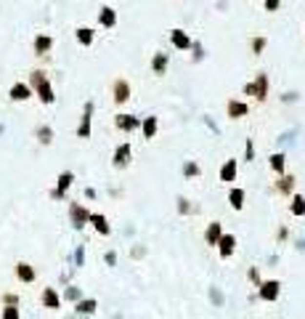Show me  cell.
I'll return each instance as SVG.
<instances>
[{
  "label": "cell",
  "instance_id": "obj_1",
  "mask_svg": "<svg viewBox=\"0 0 305 319\" xmlns=\"http://www.w3.org/2000/svg\"><path fill=\"white\" fill-rule=\"evenodd\" d=\"M29 88L38 93V99L42 101V104H53V101H56L53 85H51V80H48V75L42 69H35L32 75H29Z\"/></svg>",
  "mask_w": 305,
  "mask_h": 319
},
{
  "label": "cell",
  "instance_id": "obj_2",
  "mask_svg": "<svg viewBox=\"0 0 305 319\" xmlns=\"http://www.w3.org/2000/svg\"><path fill=\"white\" fill-rule=\"evenodd\" d=\"M244 93L255 96V101L263 104L265 96H268V75H265V72H260V75L255 77V83H247V85H244Z\"/></svg>",
  "mask_w": 305,
  "mask_h": 319
},
{
  "label": "cell",
  "instance_id": "obj_3",
  "mask_svg": "<svg viewBox=\"0 0 305 319\" xmlns=\"http://www.w3.org/2000/svg\"><path fill=\"white\" fill-rule=\"evenodd\" d=\"M112 101L114 104H127L130 101V83L125 77H117L112 83Z\"/></svg>",
  "mask_w": 305,
  "mask_h": 319
},
{
  "label": "cell",
  "instance_id": "obj_4",
  "mask_svg": "<svg viewBox=\"0 0 305 319\" xmlns=\"http://www.w3.org/2000/svg\"><path fill=\"white\" fill-rule=\"evenodd\" d=\"M225 112H228L231 120H242L249 114V104L247 101H239V99H228L225 101Z\"/></svg>",
  "mask_w": 305,
  "mask_h": 319
},
{
  "label": "cell",
  "instance_id": "obj_5",
  "mask_svg": "<svg viewBox=\"0 0 305 319\" xmlns=\"http://www.w3.org/2000/svg\"><path fill=\"white\" fill-rule=\"evenodd\" d=\"M114 128L130 133V130L141 128V117H136V114H117V117H114Z\"/></svg>",
  "mask_w": 305,
  "mask_h": 319
},
{
  "label": "cell",
  "instance_id": "obj_6",
  "mask_svg": "<svg viewBox=\"0 0 305 319\" xmlns=\"http://www.w3.org/2000/svg\"><path fill=\"white\" fill-rule=\"evenodd\" d=\"M167 67H170V56L164 51H157L154 56H151V72H154L157 77H162L164 72H167Z\"/></svg>",
  "mask_w": 305,
  "mask_h": 319
},
{
  "label": "cell",
  "instance_id": "obj_7",
  "mask_svg": "<svg viewBox=\"0 0 305 319\" xmlns=\"http://www.w3.org/2000/svg\"><path fill=\"white\" fill-rule=\"evenodd\" d=\"M170 43H173L175 48H178V51H188L194 40L188 38V35L183 32V29H178V27H175V29H170Z\"/></svg>",
  "mask_w": 305,
  "mask_h": 319
},
{
  "label": "cell",
  "instance_id": "obj_8",
  "mask_svg": "<svg viewBox=\"0 0 305 319\" xmlns=\"http://www.w3.org/2000/svg\"><path fill=\"white\" fill-rule=\"evenodd\" d=\"M99 24H101L103 29L117 27V11H114L112 5H101V11H99Z\"/></svg>",
  "mask_w": 305,
  "mask_h": 319
},
{
  "label": "cell",
  "instance_id": "obj_9",
  "mask_svg": "<svg viewBox=\"0 0 305 319\" xmlns=\"http://www.w3.org/2000/svg\"><path fill=\"white\" fill-rule=\"evenodd\" d=\"M29 96H32L29 83H14V85H11V99L14 101H27Z\"/></svg>",
  "mask_w": 305,
  "mask_h": 319
},
{
  "label": "cell",
  "instance_id": "obj_10",
  "mask_svg": "<svg viewBox=\"0 0 305 319\" xmlns=\"http://www.w3.org/2000/svg\"><path fill=\"white\" fill-rule=\"evenodd\" d=\"M234 245H236V237H234V234H221V239H218V248H221V255H223V258L234 255Z\"/></svg>",
  "mask_w": 305,
  "mask_h": 319
},
{
  "label": "cell",
  "instance_id": "obj_11",
  "mask_svg": "<svg viewBox=\"0 0 305 319\" xmlns=\"http://www.w3.org/2000/svg\"><path fill=\"white\" fill-rule=\"evenodd\" d=\"M75 38H77V43L80 45H93V40H96V29H90V27H77L75 29Z\"/></svg>",
  "mask_w": 305,
  "mask_h": 319
},
{
  "label": "cell",
  "instance_id": "obj_12",
  "mask_svg": "<svg viewBox=\"0 0 305 319\" xmlns=\"http://www.w3.org/2000/svg\"><path fill=\"white\" fill-rule=\"evenodd\" d=\"M51 48H53V38H51V35H38V38H35V53H38V56H45Z\"/></svg>",
  "mask_w": 305,
  "mask_h": 319
},
{
  "label": "cell",
  "instance_id": "obj_13",
  "mask_svg": "<svg viewBox=\"0 0 305 319\" xmlns=\"http://www.w3.org/2000/svg\"><path fill=\"white\" fill-rule=\"evenodd\" d=\"M130 162V144H122V147L114 152V165L117 168H125Z\"/></svg>",
  "mask_w": 305,
  "mask_h": 319
},
{
  "label": "cell",
  "instance_id": "obj_14",
  "mask_svg": "<svg viewBox=\"0 0 305 319\" xmlns=\"http://www.w3.org/2000/svg\"><path fill=\"white\" fill-rule=\"evenodd\" d=\"M16 276H19L21 282H35V269L29 266V263H19V266H16Z\"/></svg>",
  "mask_w": 305,
  "mask_h": 319
},
{
  "label": "cell",
  "instance_id": "obj_15",
  "mask_svg": "<svg viewBox=\"0 0 305 319\" xmlns=\"http://www.w3.org/2000/svg\"><path fill=\"white\" fill-rule=\"evenodd\" d=\"M236 178V160H225V165L221 168V181H234Z\"/></svg>",
  "mask_w": 305,
  "mask_h": 319
},
{
  "label": "cell",
  "instance_id": "obj_16",
  "mask_svg": "<svg viewBox=\"0 0 305 319\" xmlns=\"http://www.w3.org/2000/svg\"><path fill=\"white\" fill-rule=\"evenodd\" d=\"M260 296L265 300H273L279 296V282H263V285H260Z\"/></svg>",
  "mask_w": 305,
  "mask_h": 319
},
{
  "label": "cell",
  "instance_id": "obj_17",
  "mask_svg": "<svg viewBox=\"0 0 305 319\" xmlns=\"http://www.w3.org/2000/svg\"><path fill=\"white\" fill-rule=\"evenodd\" d=\"M42 306H48V309H59V296L53 287H45L42 290Z\"/></svg>",
  "mask_w": 305,
  "mask_h": 319
},
{
  "label": "cell",
  "instance_id": "obj_18",
  "mask_svg": "<svg viewBox=\"0 0 305 319\" xmlns=\"http://www.w3.org/2000/svg\"><path fill=\"white\" fill-rule=\"evenodd\" d=\"M141 130H143L146 138H154V133H157V117H154V114L146 117V120H141Z\"/></svg>",
  "mask_w": 305,
  "mask_h": 319
},
{
  "label": "cell",
  "instance_id": "obj_19",
  "mask_svg": "<svg viewBox=\"0 0 305 319\" xmlns=\"http://www.w3.org/2000/svg\"><path fill=\"white\" fill-rule=\"evenodd\" d=\"M90 112H93V104H88V106H85L82 125H80V130H77V136H80V138H88V133H90Z\"/></svg>",
  "mask_w": 305,
  "mask_h": 319
},
{
  "label": "cell",
  "instance_id": "obj_20",
  "mask_svg": "<svg viewBox=\"0 0 305 319\" xmlns=\"http://www.w3.org/2000/svg\"><path fill=\"white\" fill-rule=\"evenodd\" d=\"M249 43H252V53H255V56H260V53L265 51V45H268V38H263V35H260V38H252Z\"/></svg>",
  "mask_w": 305,
  "mask_h": 319
},
{
  "label": "cell",
  "instance_id": "obj_21",
  "mask_svg": "<svg viewBox=\"0 0 305 319\" xmlns=\"http://www.w3.org/2000/svg\"><path fill=\"white\" fill-rule=\"evenodd\" d=\"M292 213H295V215H305V197H300V194L292 197Z\"/></svg>",
  "mask_w": 305,
  "mask_h": 319
},
{
  "label": "cell",
  "instance_id": "obj_22",
  "mask_svg": "<svg viewBox=\"0 0 305 319\" xmlns=\"http://www.w3.org/2000/svg\"><path fill=\"white\" fill-rule=\"evenodd\" d=\"M218 239H221V224L215 221V224L210 226V232H207V242H210V245H218Z\"/></svg>",
  "mask_w": 305,
  "mask_h": 319
},
{
  "label": "cell",
  "instance_id": "obj_23",
  "mask_svg": "<svg viewBox=\"0 0 305 319\" xmlns=\"http://www.w3.org/2000/svg\"><path fill=\"white\" fill-rule=\"evenodd\" d=\"M90 224L99 229L101 234H109V226H106V218H103V215H90Z\"/></svg>",
  "mask_w": 305,
  "mask_h": 319
},
{
  "label": "cell",
  "instance_id": "obj_24",
  "mask_svg": "<svg viewBox=\"0 0 305 319\" xmlns=\"http://www.w3.org/2000/svg\"><path fill=\"white\" fill-rule=\"evenodd\" d=\"M276 186H279V191H282V194H289V191H292V186H295V178H292V176H284V178H282V181H279Z\"/></svg>",
  "mask_w": 305,
  "mask_h": 319
},
{
  "label": "cell",
  "instance_id": "obj_25",
  "mask_svg": "<svg viewBox=\"0 0 305 319\" xmlns=\"http://www.w3.org/2000/svg\"><path fill=\"white\" fill-rule=\"evenodd\" d=\"M242 200H244V191H242V189H234V191H231V205H234L236 210H239V208L244 205Z\"/></svg>",
  "mask_w": 305,
  "mask_h": 319
},
{
  "label": "cell",
  "instance_id": "obj_26",
  "mask_svg": "<svg viewBox=\"0 0 305 319\" xmlns=\"http://www.w3.org/2000/svg\"><path fill=\"white\" fill-rule=\"evenodd\" d=\"M59 181H61V184H59V189H56V197H61V194H64V189L72 184V173H64V176H61Z\"/></svg>",
  "mask_w": 305,
  "mask_h": 319
},
{
  "label": "cell",
  "instance_id": "obj_27",
  "mask_svg": "<svg viewBox=\"0 0 305 319\" xmlns=\"http://www.w3.org/2000/svg\"><path fill=\"white\" fill-rule=\"evenodd\" d=\"M271 168L276 173H282L284 170V154H273V157H271Z\"/></svg>",
  "mask_w": 305,
  "mask_h": 319
},
{
  "label": "cell",
  "instance_id": "obj_28",
  "mask_svg": "<svg viewBox=\"0 0 305 319\" xmlns=\"http://www.w3.org/2000/svg\"><path fill=\"white\" fill-rule=\"evenodd\" d=\"M38 136H40V144H51V128H45V125H42V128H38Z\"/></svg>",
  "mask_w": 305,
  "mask_h": 319
},
{
  "label": "cell",
  "instance_id": "obj_29",
  "mask_svg": "<svg viewBox=\"0 0 305 319\" xmlns=\"http://www.w3.org/2000/svg\"><path fill=\"white\" fill-rule=\"evenodd\" d=\"M265 11H268V14H276V11L279 8H282V0H265Z\"/></svg>",
  "mask_w": 305,
  "mask_h": 319
},
{
  "label": "cell",
  "instance_id": "obj_30",
  "mask_svg": "<svg viewBox=\"0 0 305 319\" xmlns=\"http://www.w3.org/2000/svg\"><path fill=\"white\" fill-rule=\"evenodd\" d=\"M77 309H80V311H82V314H90V311H93V309H96V300H82V303H80V306H77Z\"/></svg>",
  "mask_w": 305,
  "mask_h": 319
},
{
  "label": "cell",
  "instance_id": "obj_31",
  "mask_svg": "<svg viewBox=\"0 0 305 319\" xmlns=\"http://www.w3.org/2000/svg\"><path fill=\"white\" fill-rule=\"evenodd\" d=\"M3 319H19V311H16L14 306H5V311H3Z\"/></svg>",
  "mask_w": 305,
  "mask_h": 319
},
{
  "label": "cell",
  "instance_id": "obj_32",
  "mask_svg": "<svg viewBox=\"0 0 305 319\" xmlns=\"http://www.w3.org/2000/svg\"><path fill=\"white\" fill-rule=\"evenodd\" d=\"M72 215H75V221H82V218H85V213H82L80 208H75V210H72Z\"/></svg>",
  "mask_w": 305,
  "mask_h": 319
},
{
  "label": "cell",
  "instance_id": "obj_33",
  "mask_svg": "<svg viewBox=\"0 0 305 319\" xmlns=\"http://www.w3.org/2000/svg\"><path fill=\"white\" fill-rule=\"evenodd\" d=\"M303 32H305V24H303Z\"/></svg>",
  "mask_w": 305,
  "mask_h": 319
}]
</instances>
